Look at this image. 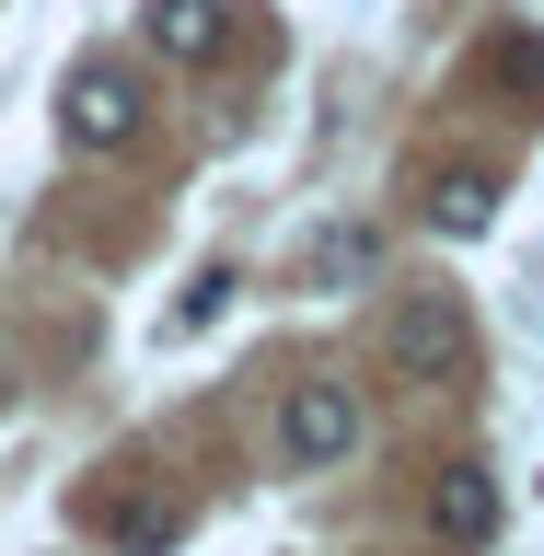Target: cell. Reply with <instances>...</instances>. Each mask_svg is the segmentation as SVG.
Listing matches in <instances>:
<instances>
[{
    "label": "cell",
    "mask_w": 544,
    "mask_h": 556,
    "mask_svg": "<svg viewBox=\"0 0 544 556\" xmlns=\"http://www.w3.org/2000/svg\"><path fill=\"white\" fill-rule=\"evenodd\" d=\"M232 290H243L232 267H198V290L174 302V337H198V325H220V302H232Z\"/></svg>",
    "instance_id": "obj_8"
},
{
    "label": "cell",
    "mask_w": 544,
    "mask_h": 556,
    "mask_svg": "<svg viewBox=\"0 0 544 556\" xmlns=\"http://www.w3.org/2000/svg\"><path fill=\"white\" fill-rule=\"evenodd\" d=\"M371 267H382V232H371V220H347V232H325V243L302 255L313 290H347V278H371Z\"/></svg>",
    "instance_id": "obj_7"
},
{
    "label": "cell",
    "mask_w": 544,
    "mask_h": 556,
    "mask_svg": "<svg viewBox=\"0 0 544 556\" xmlns=\"http://www.w3.org/2000/svg\"><path fill=\"white\" fill-rule=\"evenodd\" d=\"M429 533H441L452 556H486L498 545V476H486V464H452V476L429 486Z\"/></svg>",
    "instance_id": "obj_5"
},
{
    "label": "cell",
    "mask_w": 544,
    "mask_h": 556,
    "mask_svg": "<svg viewBox=\"0 0 544 556\" xmlns=\"http://www.w3.org/2000/svg\"><path fill=\"white\" fill-rule=\"evenodd\" d=\"M498 70H510L521 93H544V47H521V35H510V47H498Z\"/></svg>",
    "instance_id": "obj_10"
},
{
    "label": "cell",
    "mask_w": 544,
    "mask_h": 556,
    "mask_svg": "<svg viewBox=\"0 0 544 556\" xmlns=\"http://www.w3.org/2000/svg\"><path fill=\"white\" fill-rule=\"evenodd\" d=\"M382 359H394V382H452L464 359H476L464 302H452V290H406V302H394V325H382Z\"/></svg>",
    "instance_id": "obj_1"
},
{
    "label": "cell",
    "mask_w": 544,
    "mask_h": 556,
    "mask_svg": "<svg viewBox=\"0 0 544 556\" xmlns=\"http://www.w3.org/2000/svg\"><path fill=\"white\" fill-rule=\"evenodd\" d=\"M486 220H498V174H486V163H452L441 186H429V232H441V243H476Z\"/></svg>",
    "instance_id": "obj_6"
},
{
    "label": "cell",
    "mask_w": 544,
    "mask_h": 556,
    "mask_svg": "<svg viewBox=\"0 0 544 556\" xmlns=\"http://www.w3.org/2000/svg\"><path fill=\"white\" fill-rule=\"evenodd\" d=\"M359 452V406H347V382H290L278 394V464L290 476H325Z\"/></svg>",
    "instance_id": "obj_3"
},
{
    "label": "cell",
    "mask_w": 544,
    "mask_h": 556,
    "mask_svg": "<svg viewBox=\"0 0 544 556\" xmlns=\"http://www.w3.org/2000/svg\"><path fill=\"white\" fill-rule=\"evenodd\" d=\"M139 47L174 59V70L220 59V47H232V0H139Z\"/></svg>",
    "instance_id": "obj_4"
},
{
    "label": "cell",
    "mask_w": 544,
    "mask_h": 556,
    "mask_svg": "<svg viewBox=\"0 0 544 556\" xmlns=\"http://www.w3.org/2000/svg\"><path fill=\"white\" fill-rule=\"evenodd\" d=\"M163 545H186V510H174V498L163 510H128V556H163Z\"/></svg>",
    "instance_id": "obj_9"
},
{
    "label": "cell",
    "mask_w": 544,
    "mask_h": 556,
    "mask_svg": "<svg viewBox=\"0 0 544 556\" xmlns=\"http://www.w3.org/2000/svg\"><path fill=\"white\" fill-rule=\"evenodd\" d=\"M59 139H69V151H128V139H139V70L81 59L59 81Z\"/></svg>",
    "instance_id": "obj_2"
}]
</instances>
